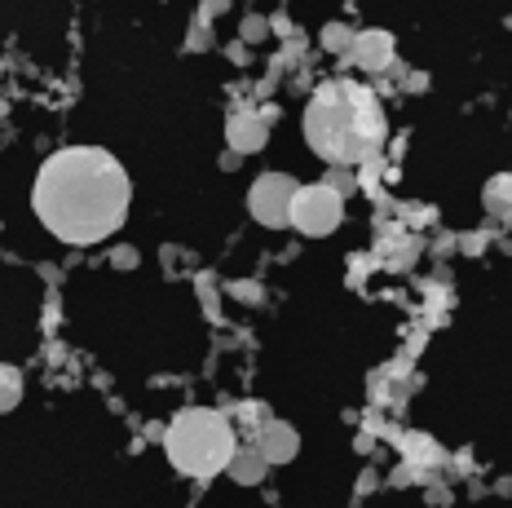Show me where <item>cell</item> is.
<instances>
[{
  "label": "cell",
  "instance_id": "7",
  "mask_svg": "<svg viewBox=\"0 0 512 508\" xmlns=\"http://www.w3.org/2000/svg\"><path fill=\"white\" fill-rule=\"evenodd\" d=\"M265 133H270V120H261V115H248V111H234L230 124H226L230 146H234V151H243V155L261 151V146H265Z\"/></svg>",
  "mask_w": 512,
  "mask_h": 508
},
{
  "label": "cell",
  "instance_id": "2",
  "mask_svg": "<svg viewBox=\"0 0 512 508\" xmlns=\"http://www.w3.org/2000/svg\"><path fill=\"white\" fill-rule=\"evenodd\" d=\"M384 133V107L362 84H323L305 107V142L323 155L327 164L358 168L380 151Z\"/></svg>",
  "mask_w": 512,
  "mask_h": 508
},
{
  "label": "cell",
  "instance_id": "10",
  "mask_svg": "<svg viewBox=\"0 0 512 508\" xmlns=\"http://www.w3.org/2000/svg\"><path fill=\"white\" fill-rule=\"evenodd\" d=\"M486 208L490 213H512V177H495L486 186Z\"/></svg>",
  "mask_w": 512,
  "mask_h": 508
},
{
  "label": "cell",
  "instance_id": "1",
  "mask_svg": "<svg viewBox=\"0 0 512 508\" xmlns=\"http://www.w3.org/2000/svg\"><path fill=\"white\" fill-rule=\"evenodd\" d=\"M128 199H133V186H128L124 164L98 146L58 151L40 168L36 190H31L36 217L67 243H98L115 235L128 217Z\"/></svg>",
  "mask_w": 512,
  "mask_h": 508
},
{
  "label": "cell",
  "instance_id": "3",
  "mask_svg": "<svg viewBox=\"0 0 512 508\" xmlns=\"http://www.w3.org/2000/svg\"><path fill=\"white\" fill-rule=\"evenodd\" d=\"M164 447L177 473H186V478H212V473L230 469L234 433L226 425V416L195 407V411H181L173 425H168Z\"/></svg>",
  "mask_w": 512,
  "mask_h": 508
},
{
  "label": "cell",
  "instance_id": "9",
  "mask_svg": "<svg viewBox=\"0 0 512 508\" xmlns=\"http://www.w3.org/2000/svg\"><path fill=\"white\" fill-rule=\"evenodd\" d=\"M265 451L261 447H234L230 455V478L234 482H243V486H252V482H261L265 478Z\"/></svg>",
  "mask_w": 512,
  "mask_h": 508
},
{
  "label": "cell",
  "instance_id": "8",
  "mask_svg": "<svg viewBox=\"0 0 512 508\" xmlns=\"http://www.w3.org/2000/svg\"><path fill=\"white\" fill-rule=\"evenodd\" d=\"M296 442H301V438H296L292 425H283V420H265L256 447L265 451V460H270V464H287L296 455Z\"/></svg>",
  "mask_w": 512,
  "mask_h": 508
},
{
  "label": "cell",
  "instance_id": "11",
  "mask_svg": "<svg viewBox=\"0 0 512 508\" xmlns=\"http://www.w3.org/2000/svg\"><path fill=\"white\" fill-rule=\"evenodd\" d=\"M354 31H349V27H327L323 31V45L327 49H332V54H349V49H354Z\"/></svg>",
  "mask_w": 512,
  "mask_h": 508
},
{
  "label": "cell",
  "instance_id": "6",
  "mask_svg": "<svg viewBox=\"0 0 512 508\" xmlns=\"http://www.w3.org/2000/svg\"><path fill=\"white\" fill-rule=\"evenodd\" d=\"M349 54H354V62L362 71H384L393 62V36L389 31H358Z\"/></svg>",
  "mask_w": 512,
  "mask_h": 508
},
{
  "label": "cell",
  "instance_id": "12",
  "mask_svg": "<svg viewBox=\"0 0 512 508\" xmlns=\"http://www.w3.org/2000/svg\"><path fill=\"white\" fill-rule=\"evenodd\" d=\"M5 407H14V372H5Z\"/></svg>",
  "mask_w": 512,
  "mask_h": 508
},
{
  "label": "cell",
  "instance_id": "4",
  "mask_svg": "<svg viewBox=\"0 0 512 508\" xmlns=\"http://www.w3.org/2000/svg\"><path fill=\"white\" fill-rule=\"evenodd\" d=\"M340 217H345V199H340V190L332 186H301L296 190V204H292V226L301 230L309 239H323L332 235L340 226Z\"/></svg>",
  "mask_w": 512,
  "mask_h": 508
},
{
  "label": "cell",
  "instance_id": "5",
  "mask_svg": "<svg viewBox=\"0 0 512 508\" xmlns=\"http://www.w3.org/2000/svg\"><path fill=\"white\" fill-rule=\"evenodd\" d=\"M296 186L287 173H265L252 182L248 208L261 226H292V204H296Z\"/></svg>",
  "mask_w": 512,
  "mask_h": 508
}]
</instances>
